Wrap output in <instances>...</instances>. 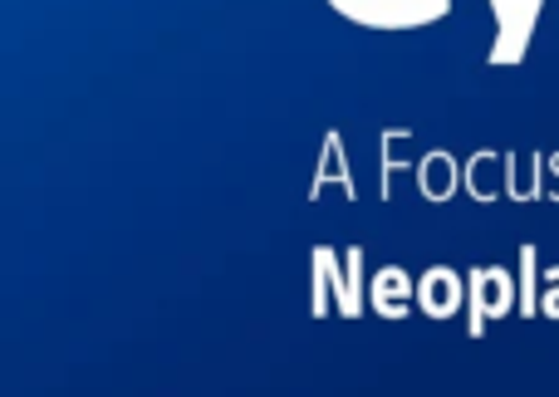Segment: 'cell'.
I'll return each instance as SVG.
<instances>
[{
	"label": "cell",
	"instance_id": "6da1fadb",
	"mask_svg": "<svg viewBox=\"0 0 559 397\" xmlns=\"http://www.w3.org/2000/svg\"><path fill=\"white\" fill-rule=\"evenodd\" d=\"M368 310L364 280V245H314L309 251V314L314 320H358Z\"/></svg>",
	"mask_w": 559,
	"mask_h": 397
},
{
	"label": "cell",
	"instance_id": "7a4b0ae2",
	"mask_svg": "<svg viewBox=\"0 0 559 397\" xmlns=\"http://www.w3.org/2000/svg\"><path fill=\"white\" fill-rule=\"evenodd\" d=\"M324 5L348 25L378 29V35H407L452 15V0H324Z\"/></svg>",
	"mask_w": 559,
	"mask_h": 397
},
{
	"label": "cell",
	"instance_id": "3957f363",
	"mask_svg": "<svg viewBox=\"0 0 559 397\" xmlns=\"http://www.w3.org/2000/svg\"><path fill=\"white\" fill-rule=\"evenodd\" d=\"M521 314V280L506 265H476L466 275V334L481 339L496 320Z\"/></svg>",
	"mask_w": 559,
	"mask_h": 397
},
{
	"label": "cell",
	"instance_id": "277c9868",
	"mask_svg": "<svg viewBox=\"0 0 559 397\" xmlns=\"http://www.w3.org/2000/svg\"><path fill=\"white\" fill-rule=\"evenodd\" d=\"M486 5H491V20H496V39H491V49H486V64L491 69L525 64L531 39L545 15V0H486Z\"/></svg>",
	"mask_w": 559,
	"mask_h": 397
},
{
	"label": "cell",
	"instance_id": "5b68a950",
	"mask_svg": "<svg viewBox=\"0 0 559 397\" xmlns=\"http://www.w3.org/2000/svg\"><path fill=\"white\" fill-rule=\"evenodd\" d=\"M368 310L378 320L397 324L417 310V275H407L403 265H383V270L368 275Z\"/></svg>",
	"mask_w": 559,
	"mask_h": 397
},
{
	"label": "cell",
	"instance_id": "8992f818",
	"mask_svg": "<svg viewBox=\"0 0 559 397\" xmlns=\"http://www.w3.org/2000/svg\"><path fill=\"white\" fill-rule=\"evenodd\" d=\"M466 304V275L452 270V265H427L423 275H417V310L427 314V320H452V314H462Z\"/></svg>",
	"mask_w": 559,
	"mask_h": 397
},
{
	"label": "cell",
	"instance_id": "52a82bcc",
	"mask_svg": "<svg viewBox=\"0 0 559 397\" xmlns=\"http://www.w3.org/2000/svg\"><path fill=\"white\" fill-rule=\"evenodd\" d=\"M413 177H417L423 202H432V206H447L456 192H462V163H456V153H447V147H432V153L417 157Z\"/></svg>",
	"mask_w": 559,
	"mask_h": 397
},
{
	"label": "cell",
	"instance_id": "ba28073f",
	"mask_svg": "<svg viewBox=\"0 0 559 397\" xmlns=\"http://www.w3.org/2000/svg\"><path fill=\"white\" fill-rule=\"evenodd\" d=\"M329 187H338L348 202L358 196V182H354V167H348L344 133H338V128H329V133H324V147H319V167H314V177H309V202H319Z\"/></svg>",
	"mask_w": 559,
	"mask_h": 397
},
{
	"label": "cell",
	"instance_id": "9c48e42d",
	"mask_svg": "<svg viewBox=\"0 0 559 397\" xmlns=\"http://www.w3.org/2000/svg\"><path fill=\"white\" fill-rule=\"evenodd\" d=\"M462 187H466V196L481 206L501 202L506 196V153L501 147H476L462 163Z\"/></svg>",
	"mask_w": 559,
	"mask_h": 397
},
{
	"label": "cell",
	"instance_id": "30bf717a",
	"mask_svg": "<svg viewBox=\"0 0 559 397\" xmlns=\"http://www.w3.org/2000/svg\"><path fill=\"white\" fill-rule=\"evenodd\" d=\"M550 153H506V196L511 202H545L550 196Z\"/></svg>",
	"mask_w": 559,
	"mask_h": 397
},
{
	"label": "cell",
	"instance_id": "8fae6325",
	"mask_svg": "<svg viewBox=\"0 0 559 397\" xmlns=\"http://www.w3.org/2000/svg\"><path fill=\"white\" fill-rule=\"evenodd\" d=\"M521 320H535L540 314V285H545V265H540V245H521Z\"/></svg>",
	"mask_w": 559,
	"mask_h": 397
},
{
	"label": "cell",
	"instance_id": "7c38bea8",
	"mask_svg": "<svg viewBox=\"0 0 559 397\" xmlns=\"http://www.w3.org/2000/svg\"><path fill=\"white\" fill-rule=\"evenodd\" d=\"M540 314L545 320H559V265L545 270V285H540Z\"/></svg>",
	"mask_w": 559,
	"mask_h": 397
},
{
	"label": "cell",
	"instance_id": "4fadbf2b",
	"mask_svg": "<svg viewBox=\"0 0 559 397\" xmlns=\"http://www.w3.org/2000/svg\"><path fill=\"white\" fill-rule=\"evenodd\" d=\"M545 167H550V202H559V153H550Z\"/></svg>",
	"mask_w": 559,
	"mask_h": 397
}]
</instances>
